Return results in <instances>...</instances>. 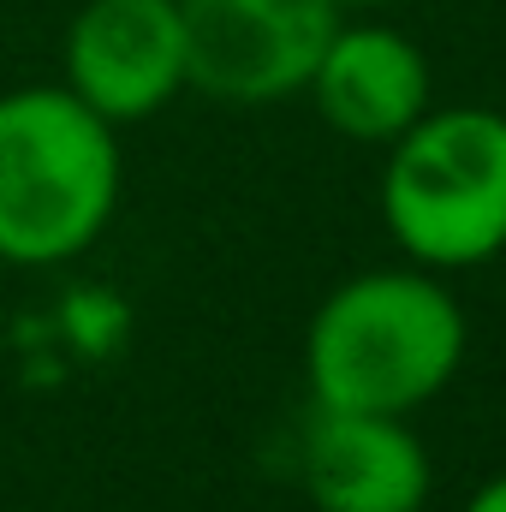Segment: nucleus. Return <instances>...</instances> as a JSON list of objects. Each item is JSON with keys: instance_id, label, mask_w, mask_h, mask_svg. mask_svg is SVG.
<instances>
[{"instance_id": "1", "label": "nucleus", "mask_w": 506, "mask_h": 512, "mask_svg": "<svg viewBox=\"0 0 506 512\" xmlns=\"http://www.w3.org/2000/svg\"><path fill=\"white\" fill-rule=\"evenodd\" d=\"M465 310L435 268H376L334 286L304 334V376L322 411L411 417L459 376Z\"/></svg>"}, {"instance_id": "2", "label": "nucleus", "mask_w": 506, "mask_h": 512, "mask_svg": "<svg viewBox=\"0 0 506 512\" xmlns=\"http://www.w3.org/2000/svg\"><path fill=\"white\" fill-rule=\"evenodd\" d=\"M120 209V126L66 84L0 96V256L66 262Z\"/></svg>"}, {"instance_id": "3", "label": "nucleus", "mask_w": 506, "mask_h": 512, "mask_svg": "<svg viewBox=\"0 0 506 512\" xmlns=\"http://www.w3.org/2000/svg\"><path fill=\"white\" fill-rule=\"evenodd\" d=\"M381 221L417 268H477L506 251V114L429 108L387 143Z\"/></svg>"}, {"instance_id": "4", "label": "nucleus", "mask_w": 506, "mask_h": 512, "mask_svg": "<svg viewBox=\"0 0 506 512\" xmlns=\"http://www.w3.org/2000/svg\"><path fill=\"white\" fill-rule=\"evenodd\" d=\"M185 84L215 102L298 96L340 30L334 0H179Z\"/></svg>"}, {"instance_id": "5", "label": "nucleus", "mask_w": 506, "mask_h": 512, "mask_svg": "<svg viewBox=\"0 0 506 512\" xmlns=\"http://www.w3.org/2000/svg\"><path fill=\"white\" fill-rule=\"evenodd\" d=\"M66 90L108 126L161 114L185 90L179 0H84L66 30Z\"/></svg>"}, {"instance_id": "6", "label": "nucleus", "mask_w": 506, "mask_h": 512, "mask_svg": "<svg viewBox=\"0 0 506 512\" xmlns=\"http://www.w3.org/2000/svg\"><path fill=\"white\" fill-rule=\"evenodd\" d=\"M304 489L316 512H423L429 453L405 417L316 405L304 435Z\"/></svg>"}, {"instance_id": "7", "label": "nucleus", "mask_w": 506, "mask_h": 512, "mask_svg": "<svg viewBox=\"0 0 506 512\" xmlns=\"http://www.w3.org/2000/svg\"><path fill=\"white\" fill-rule=\"evenodd\" d=\"M304 90L334 131L358 143H393L429 114V60L387 24H340Z\"/></svg>"}, {"instance_id": "8", "label": "nucleus", "mask_w": 506, "mask_h": 512, "mask_svg": "<svg viewBox=\"0 0 506 512\" xmlns=\"http://www.w3.org/2000/svg\"><path fill=\"white\" fill-rule=\"evenodd\" d=\"M465 512H506V477H495V483H483L471 501H465Z\"/></svg>"}, {"instance_id": "9", "label": "nucleus", "mask_w": 506, "mask_h": 512, "mask_svg": "<svg viewBox=\"0 0 506 512\" xmlns=\"http://www.w3.org/2000/svg\"><path fill=\"white\" fill-rule=\"evenodd\" d=\"M334 6L346 12V6H387V0H334Z\"/></svg>"}]
</instances>
